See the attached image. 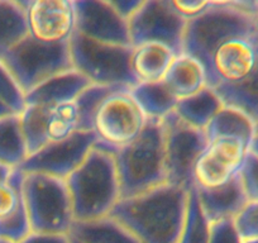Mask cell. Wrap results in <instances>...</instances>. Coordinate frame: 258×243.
<instances>
[{
  "label": "cell",
  "instance_id": "34",
  "mask_svg": "<svg viewBox=\"0 0 258 243\" xmlns=\"http://www.w3.org/2000/svg\"><path fill=\"white\" fill-rule=\"evenodd\" d=\"M245 194L249 202L258 203V157L248 152L244 163L239 171Z\"/></svg>",
  "mask_w": 258,
  "mask_h": 243
},
{
  "label": "cell",
  "instance_id": "13",
  "mask_svg": "<svg viewBox=\"0 0 258 243\" xmlns=\"http://www.w3.org/2000/svg\"><path fill=\"white\" fill-rule=\"evenodd\" d=\"M29 36L43 43L69 42L75 32L76 17L71 0L24 2Z\"/></svg>",
  "mask_w": 258,
  "mask_h": 243
},
{
  "label": "cell",
  "instance_id": "18",
  "mask_svg": "<svg viewBox=\"0 0 258 243\" xmlns=\"http://www.w3.org/2000/svg\"><path fill=\"white\" fill-rule=\"evenodd\" d=\"M163 81L176 99L180 100L208 86V75L200 61L182 53L175 57Z\"/></svg>",
  "mask_w": 258,
  "mask_h": 243
},
{
  "label": "cell",
  "instance_id": "29",
  "mask_svg": "<svg viewBox=\"0 0 258 243\" xmlns=\"http://www.w3.org/2000/svg\"><path fill=\"white\" fill-rule=\"evenodd\" d=\"M119 90H131L125 86H106V85H89L80 95L76 98L75 104L78 108V131L90 132L94 131V119L101 104L109 95Z\"/></svg>",
  "mask_w": 258,
  "mask_h": 243
},
{
  "label": "cell",
  "instance_id": "48",
  "mask_svg": "<svg viewBox=\"0 0 258 243\" xmlns=\"http://www.w3.org/2000/svg\"><path fill=\"white\" fill-rule=\"evenodd\" d=\"M255 26H257V29H258V16H257V18H255Z\"/></svg>",
  "mask_w": 258,
  "mask_h": 243
},
{
  "label": "cell",
  "instance_id": "37",
  "mask_svg": "<svg viewBox=\"0 0 258 243\" xmlns=\"http://www.w3.org/2000/svg\"><path fill=\"white\" fill-rule=\"evenodd\" d=\"M23 198V190L17 192L8 183L0 184V219L9 217L17 210Z\"/></svg>",
  "mask_w": 258,
  "mask_h": 243
},
{
  "label": "cell",
  "instance_id": "22",
  "mask_svg": "<svg viewBox=\"0 0 258 243\" xmlns=\"http://www.w3.org/2000/svg\"><path fill=\"white\" fill-rule=\"evenodd\" d=\"M258 51V32L253 36ZM214 89L224 105L244 111L249 118L258 122V59L252 74L244 81L235 85L220 84Z\"/></svg>",
  "mask_w": 258,
  "mask_h": 243
},
{
  "label": "cell",
  "instance_id": "12",
  "mask_svg": "<svg viewBox=\"0 0 258 243\" xmlns=\"http://www.w3.org/2000/svg\"><path fill=\"white\" fill-rule=\"evenodd\" d=\"M75 32L103 43L132 47L128 21L109 0H74Z\"/></svg>",
  "mask_w": 258,
  "mask_h": 243
},
{
  "label": "cell",
  "instance_id": "15",
  "mask_svg": "<svg viewBox=\"0 0 258 243\" xmlns=\"http://www.w3.org/2000/svg\"><path fill=\"white\" fill-rule=\"evenodd\" d=\"M197 190L200 205L210 223L235 219L249 203L239 172L218 189L205 190L197 188Z\"/></svg>",
  "mask_w": 258,
  "mask_h": 243
},
{
  "label": "cell",
  "instance_id": "31",
  "mask_svg": "<svg viewBox=\"0 0 258 243\" xmlns=\"http://www.w3.org/2000/svg\"><path fill=\"white\" fill-rule=\"evenodd\" d=\"M209 147L233 170L240 171L249 147L242 140L235 137H219L209 143Z\"/></svg>",
  "mask_w": 258,
  "mask_h": 243
},
{
  "label": "cell",
  "instance_id": "40",
  "mask_svg": "<svg viewBox=\"0 0 258 243\" xmlns=\"http://www.w3.org/2000/svg\"><path fill=\"white\" fill-rule=\"evenodd\" d=\"M109 2L114 7V9L126 21L137 12V9L143 3V0H109Z\"/></svg>",
  "mask_w": 258,
  "mask_h": 243
},
{
  "label": "cell",
  "instance_id": "7",
  "mask_svg": "<svg viewBox=\"0 0 258 243\" xmlns=\"http://www.w3.org/2000/svg\"><path fill=\"white\" fill-rule=\"evenodd\" d=\"M24 95L48 79L73 70L69 42L48 44L28 36L9 49L2 59Z\"/></svg>",
  "mask_w": 258,
  "mask_h": 243
},
{
  "label": "cell",
  "instance_id": "19",
  "mask_svg": "<svg viewBox=\"0 0 258 243\" xmlns=\"http://www.w3.org/2000/svg\"><path fill=\"white\" fill-rule=\"evenodd\" d=\"M224 106L217 91L205 86L188 98L180 99L176 105V114L191 127L205 131L215 115Z\"/></svg>",
  "mask_w": 258,
  "mask_h": 243
},
{
  "label": "cell",
  "instance_id": "5",
  "mask_svg": "<svg viewBox=\"0 0 258 243\" xmlns=\"http://www.w3.org/2000/svg\"><path fill=\"white\" fill-rule=\"evenodd\" d=\"M23 199L32 232L70 234L75 218L66 180L44 173H26Z\"/></svg>",
  "mask_w": 258,
  "mask_h": 243
},
{
  "label": "cell",
  "instance_id": "25",
  "mask_svg": "<svg viewBox=\"0 0 258 243\" xmlns=\"http://www.w3.org/2000/svg\"><path fill=\"white\" fill-rule=\"evenodd\" d=\"M29 156L22 131L21 114L0 118V162L18 167Z\"/></svg>",
  "mask_w": 258,
  "mask_h": 243
},
{
  "label": "cell",
  "instance_id": "43",
  "mask_svg": "<svg viewBox=\"0 0 258 243\" xmlns=\"http://www.w3.org/2000/svg\"><path fill=\"white\" fill-rule=\"evenodd\" d=\"M249 152H252L253 155H255L258 157V136H255L254 140H253L252 143H250Z\"/></svg>",
  "mask_w": 258,
  "mask_h": 243
},
{
  "label": "cell",
  "instance_id": "23",
  "mask_svg": "<svg viewBox=\"0 0 258 243\" xmlns=\"http://www.w3.org/2000/svg\"><path fill=\"white\" fill-rule=\"evenodd\" d=\"M70 235L81 243H141L113 218L75 222Z\"/></svg>",
  "mask_w": 258,
  "mask_h": 243
},
{
  "label": "cell",
  "instance_id": "20",
  "mask_svg": "<svg viewBox=\"0 0 258 243\" xmlns=\"http://www.w3.org/2000/svg\"><path fill=\"white\" fill-rule=\"evenodd\" d=\"M205 135L209 143L219 137H235L250 147L255 137V123L244 111L224 105L209 123Z\"/></svg>",
  "mask_w": 258,
  "mask_h": 243
},
{
  "label": "cell",
  "instance_id": "10",
  "mask_svg": "<svg viewBox=\"0 0 258 243\" xmlns=\"http://www.w3.org/2000/svg\"><path fill=\"white\" fill-rule=\"evenodd\" d=\"M96 142L98 136L94 131H76L66 140L48 142L29 155L18 168L24 173H44L66 180L83 163Z\"/></svg>",
  "mask_w": 258,
  "mask_h": 243
},
{
  "label": "cell",
  "instance_id": "35",
  "mask_svg": "<svg viewBox=\"0 0 258 243\" xmlns=\"http://www.w3.org/2000/svg\"><path fill=\"white\" fill-rule=\"evenodd\" d=\"M209 243H243L235 219H223L212 223Z\"/></svg>",
  "mask_w": 258,
  "mask_h": 243
},
{
  "label": "cell",
  "instance_id": "2",
  "mask_svg": "<svg viewBox=\"0 0 258 243\" xmlns=\"http://www.w3.org/2000/svg\"><path fill=\"white\" fill-rule=\"evenodd\" d=\"M113 156L120 183V199L167 184L162 120L147 119L140 136L128 145L116 147Z\"/></svg>",
  "mask_w": 258,
  "mask_h": 243
},
{
  "label": "cell",
  "instance_id": "38",
  "mask_svg": "<svg viewBox=\"0 0 258 243\" xmlns=\"http://www.w3.org/2000/svg\"><path fill=\"white\" fill-rule=\"evenodd\" d=\"M171 4H172L173 9L177 12L178 16L182 17L186 22H188L198 18L204 12H207L212 6V2H204V0H199V2L171 0Z\"/></svg>",
  "mask_w": 258,
  "mask_h": 243
},
{
  "label": "cell",
  "instance_id": "33",
  "mask_svg": "<svg viewBox=\"0 0 258 243\" xmlns=\"http://www.w3.org/2000/svg\"><path fill=\"white\" fill-rule=\"evenodd\" d=\"M0 101H3L14 114H22L26 109V95L16 79L0 61Z\"/></svg>",
  "mask_w": 258,
  "mask_h": 243
},
{
  "label": "cell",
  "instance_id": "45",
  "mask_svg": "<svg viewBox=\"0 0 258 243\" xmlns=\"http://www.w3.org/2000/svg\"><path fill=\"white\" fill-rule=\"evenodd\" d=\"M0 243H13L11 240H6V239H0Z\"/></svg>",
  "mask_w": 258,
  "mask_h": 243
},
{
  "label": "cell",
  "instance_id": "11",
  "mask_svg": "<svg viewBox=\"0 0 258 243\" xmlns=\"http://www.w3.org/2000/svg\"><path fill=\"white\" fill-rule=\"evenodd\" d=\"M129 91H115L100 105L94 119V132L98 140L121 147L142 132L147 118Z\"/></svg>",
  "mask_w": 258,
  "mask_h": 243
},
{
  "label": "cell",
  "instance_id": "8",
  "mask_svg": "<svg viewBox=\"0 0 258 243\" xmlns=\"http://www.w3.org/2000/svg\"><path fill=\"white\" fill-rule=\"evenodd\" d=\"M165 128L166 183L190 190L194 165L209 146L205 131L191 127L176 111L162 119Z\"/></svg>",
  "mask_w": 258,
  "mask_h": 243
},
{
  "label": "cell",
  "instance_id": "41",
  "mask_svg": "<svg viewBox=\"0 0 258 243\" xmlns=\"http://www.w3.org/2000/svg\"><path fill=\"white\" fill-rule=\"evenodd\" d=\"M12 172H13V167L6 165V163L0 162V184H3V183H8Z\"/></svg>",
  "mask_w": 258,
  "mask_h": 243
},
{
  "label": "cell",
  "instance_id": "44",
  "mask_svg": "<svg viewBox=\"0 0 258 243\" xmlns=\"http://www.w3.org/2000/svg\"><path fill=\"white\" fill-rule=\"evenodd\" d=\"M243 243H258V238H248V239H243Z\"/></svg>",
  "mask_w": 258,
  "mask_h": 243
},
{
  "label": "cell",
  "instance_id": "4",
  "mask_svg": "<svg viewBox=\"0 0 258 243\" xmlns=\"http://www.w3.org/2000/svg\"><path fill=\"white\" fill-rule=\"evenodd\" d=\"M258 32L255 19L229 7L228 2H212L207 12L188 21L183 34V53L197 58L212 80L210 59L224 42L237 37H252Z\"/></svg>",
  "mask_w": 258,
  "mask_h": 243
},
{
  "label": "cell",
  "instance_id": "36",
  "mask_svg": "<svg viewBox=\"0 0 258 243\" xmlns=\"http://www.w3.org/2000/svg\"><path fill=\"white\" fill-rule=\"evenodd\" d=\"M235 224L243 239L258 238V203L249 202L235 218Z\"/></svg>",
  "mask_w": 258,
  "mask_h": 243
},
{
  "label": "cell",
  "instance_id": "30",
  "mask_svg": "<svg viewBox=\"0 0 258 243\" xmlns=\"http://www.w3.org/2000/svg\"><path fill=\"white\" fill-rule=\"evenodd\" d=\"M78 108L75 101L52 108L48 118L49 142H58L70 137L78 131Z\"/></svg>",
  "mask_w": 258,
  "mask_h": 243
},
{
  "label": "cell",
  "instance_id": "27",
  "mask_svg": "<svg viewBox=\"0 0 258 243\" xmlns=\"http://www.w3.org/2000/svg\"><path fill=\"white\" fill-rule=\"evenodd\" d=\"M52 108L46 105H26L21 114L22 131L26 138L28 153H36L49 142L48 118Z\"/></svg>",
  "mask_w": 258,
  "mask_h": 243
},
{
  "label": "cell",
  "instance_id": "46",
  "mask_svg": "<svg viewBox=\"0 0 258 243\" xmlns=\"http://www.w3.org/2000/svg\"><path fill=\"white\" fill-rule=\"evenodd\" d=\"M255 136H258V122L255 123Z\"/></svg>",
  "mask_w": 258,
  "mask_h": 243
},
{
  "label": "cell",
  "instance_id": "39",
  "mask_svg": "<svg viewBox=\"0 0 258 243\" xmlns=\"http://www.w3.org/2000/svg\"><path fill=\"white\" fill-rule=\"evenodd\" d=\"M21 243H73V239H71L70 234L32 232Z\"/></svg>",
  "mask_w": 258,
  "mask_h": 243
},
{
  "label": "cell",
  "instance_id": "14",
  "mask_svg": "<svg viewBox=\"0 0 258 243\" xmlns=\"http://www.w3.org/2000/svg\"><path fill=\"white\" fill-rule=\"evenodd\" d=\"M253 36L232 38L218 47L210 59V88H215L220 84L235 85L244 81L252 74L258 59L257 46Z\"/></svg>",
  "mask_w": 258,
  "mask_h": 243
},
{
  "label": "cell",
  "instance_id": "3",
  "mask_svg": "<svg viewBox=\"0 0 258 243\" xmlns=\"http://www.w3.org/2000/svg\"><path fill=\"white\" fill-rule=\"evenodd\" d=\"M75 222H90L110 214L120 200V183L111 153L93 147L66 178Z\"/></svg>",
  "mask_w": 258,
  "mask_h": 243
},
{
  "label": "cell",
  "instance_id": "24",
  "mask_svg": "<svg viewBox=\"0 0 258 243\" xmlns=\"http://www.w3.org/2000/svg\"><path fill=\"white\" fill-rule=\"evenodd\" d=\"M28 34L24 2L0 0V59Z\"/></svg>",
  "mask_w": 258,
  "mask_h": 243
},
{
  "label": "cell",
  "instance_id": "32",
  "mask_svg": "<svg viewBox=\"0 0 258 243\" xmlns=\"http://www.w3.org/2000/svg\"><path fill=\"white\" fill-rule=\"evenodd\" d=\"M31 233V222H29L24 199L22 198L21 204L17 208L16 212L9 217L0 219V239L11 240L13 243H21Z\"/></svg>",
  "mask_w": 258,
  "mask_h": 243
},
{
  "label": "cell",
  "instance_id": "1",
  "mask_svg": "<svg viewBox=\"0 0 258 243\" xmlns=\"http://www.w3.org/2000/svg\"><path fill=\"white\" fill-rule=\"evenodd\" d=\"M188 190L163 184L143 194L120 199L108 217L141 243H178L186 217Z\"/></svg>",
  "mask_w": 258,
  "mask_h": 243
},
{
  "label": "cell",
  "instance_id": "9",
  "mask_svg": "<svg viewBox=\"0 0 258 243\" xmlns=\"http://www.w3.org/2000/svg\"><path fill=\"white\" fill-rule=\"evenodd\" d=\"M187 22L173 9L171 0H143L128 19L132 47L146 42H160L176 56L183 53V34Z\"/></svg>",
  "mask_w": 258,
  "mask_h": 243
},
{
  "label": "cell",
  "instance_id": "17",
  "mask_svg": "<svg viewBox=\"0 0 258 243\" xmlns=\"http://www.w3.org/2000/svg\"><path fill=\"white\" fill-rule=\"evenodd\" d=\"M176 54L160 42H146L133 47L131 69L138 83H155L165 78Z\"/></svg>",
  "mask_w": 258,
  "mask_h": 243
},
{
  "label": "cell",
  "instance_id": "47",
  "mask_svg": "<svg viewBox=\"0 0 258 243\" xmlns=\"http://www.w3.org/2000/svg\"><path fill=\"white\" fill-rule=\"evenodd\" d=\"M71 239H73V243H81V242H80V240L75 239V238H73V237H71Z\"/></svg>",
  "mask_w": 258,
  "mask_h": 243
},
{
  "label": "cell",
  "instance_id": "6",
  "mask_svg": "<svg viewBox=\"0 0 258 243\" xmlns=\"http://www.w3.org/2000/svg\"><path fill=\"white\" fill-rule=\"evenodd\" d=\"M69 47L74 70L85 76L91 84L129 89L138 84L131 69L133 47L103 43L78 32H74Z\"/></svg>",
  "mask_w": 258,
  "mask_h": 243
},
{
  "label": "cell",
  "instance_id": "16",
  "mask_svg": "<svg viewBox=\"0 0 258 243\" xmlns=\"http://www.w3.org/2000/svg\"><path fill=\"white\" fill-rule=\"evenodd\" d=\"M89 85H91L90 81L73 69L48 79L26 94V105L37 104L54 108L61 104L71 103Z\"/></svg>",
  "mask_w": 258,
  "mask_h": 243
},
{
  "label": "cell",
  "instance_id": "21",
  "mask_svg": "<svg viewBox=\"0 0 258 243\" xmlns=\"http://www.w3.org/2000/svg\"><path fill=\"white\" fill-rule=\"evenodd\" d=\"M129 93L147 119L162 120L166 115L175 110L178 101L163 80L138 83Z\"/></svg>",
  "mask_w": 258,
  "mask_h": 243
},
{
  "label": "cell",
  "instance_id": "26",
  "mask_svg": "<svg viewBox=\"0 0 258 243\" xmlns=\"http://www.w3.org/2000/svg\"><path fill=\"white\" fill-rule=\"evenodd\" d=\"M239 171H235L229 165L220 160L212 148L208 146L207 150L200 155L194 165L192 180L198 189L213 190L223 187L230 181V178Z\"/></svg>",
  "mask_w": 258,
  "mask_h": 243
},
{
  "label": "cell",
  "instance_id": "42",
  "mask_svg": "<svg viewBox=\"0 0 258 243\" xmlns=\"http://www.w3.org/2000/svg\"><path fill=\"white\" fill-rule=\"evenodd\" d=\"M11 114H14L3 101H0V118H4L7 115H11Z\"/></svg>",
  "mask_w": 258,
  "mask_h": 243
},
{
  "label": "cell",
  "instance_id": "28",
  "mask_svg": "<svg viewBox=\"0 0 258 243\" xmlns=\"http://www.w3.org/2000/svg\"><path fill=\"white\" fill-rule=\"evenodd\" d=\"M212 223L200 205L199 195L195 185L188 190L186 217L178 243H209Z\"/></svg>",
  "mask_w": 258,
  "mask_h": 243
}]
</instances>
